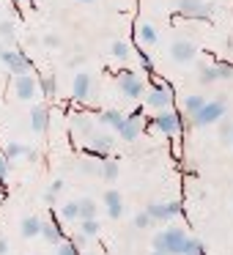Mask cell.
I'll list each match as a JSON object with an SVG mask.
<instances>
[{"label": "cell", "instance_id": "6da1fadb", "mask_svg": "<svg viewBox=\"0 0 233 255\" xmlns=\"http://www.w3.org/2000/svg\"><path fill=\"white\" fill-rule=\"evenodd\" d=\"M184 244H187V233L181 228H165L154 236V250L167 255H184Z\"/></svg>", "mask_w": 233, "mask_h": 255}, {"label": "cell", "instance_id": "7a4b0ae2", "mask_svg": "<svg viewBox=\"0 0 233 255\" xmlns=\"http://www.w3.org/2000/svg\"><path fill=\"white\" fill-rule=\"evenodd\" d=\"M222 116H225V96H217V99L206 102V107L192 118V127H198V129L211 127V124L222 121Z\"/></svg>", "mask_w": 233, "mask_h": 255}, {"label": "cell", "instance_id": "3957f363", "mask_svg": "<svg viewBox=\"0 0 233 255\" xmlns=\"http://www.w3.org/2000/svg\"><path fill=\"white\" fill-rule=\"evenodd\" d=\"M0 61H3V66H6L14 77H25V74L33 72V63H30V58L25 55L22 50H6L0 55Z\"/></svg>", "mask_w": 233, "mask_h": 255}, {"label": "cell", "instance_id": "277c9868", "mask_svg": "<svg viewBox=\"0 0 233 255\" xmlns=\"http://www.w3.org/2000/svg\"><path fill=\"white\" fill-rule=\"evenodd\" d=\"M198 83L200 85H211V83H217V80H228V77H231V74H233V63H225V61H222V63H211V66H209V63H200V66H198Z\"/></svg>", "mask_w": 233, "mask_h": 255}, {"label": "cell", "instance_id": "5b68a950", "mask_svg": "<svg viewBox=\"0 0 233 255\" xmlns=\"http://www.w3.org/2000/svg\"><path fill=\"white\" fill-rule=\"evenodd\" d=\"M154 127H156V132H162V134H167V137H173V134H178L181 132V116H178L176 110H162L159 116L154 118Z\"/></svg>", "mask_w": 233, "mask_h": 255}, {"label": "cell", "instance_id": "8992f818", "mask_svg": "<svg viewBox=\"0 0 233 255\" xmlns=\"http://www.w3.org/2000/svg\"><path fill=\"white\" fill-rule=\"evenodd\" d=\"M145 105L154 107V110H170L173 105V88L170 85H156V88H151L148 94H145Z\"/></svg>", "mask_w": 233, "mask_h": 255}, {"label": "cell", "instance_id": "52a82bcc", "mask_svg": "<svg viewBox=\"0 0 233 255\" xmlns=\"http://www.w3.org/2000/svg\"><path fill=\"white\" fill-rule=\"evenodd\" d=\"M118 91H121L126 99H140V96H143V91H145V83L137 77V74L123 72L121 77H118Z\"/></svg>", "mask_w": 233, "mask_h": 255}, {"label": "cell", "instance_id": "ba28073f", "mask_svg": "<svg viewBox=\"0 0 233 255\" xmlns=\"http://www.w3.org/2000/svg\"><path fill=\"white\" fill-rule=\"evenodd\" d=\"M195 55H198V44L189 39H176L170 44V58L176 63H192Z\"/></svg>", "mask_w": 233, "mask_h": 255}, {"label": "cell", "instance_id": "9c48e42d", "mask_svg": "<svg viewBox=\"0 0 233 255\" xmlns=\"http://www.w3.org/2000/svg\"><path fill=\"white\" fill-rule=\"evenodd\" d=\"M178 11L184 17H192V19H209L211 17V6L206 0H178Z\"/></svg>", "mask_w": 233, "mask_h": 255}, {"label": "cell", "instance_id": "30bf717a", "mask_svg": "<svg viewBox=\"0 0 233 255\" xmlns=\"http://www.w3.org/2000/svg\"><path fill=\"white\" fill-rule=\"evenodd\" d=\"M36 88H39V77L25 74V77H14V96L22 102L36 99Z\"/></svg>", "mask_w": 233, "mask_h": 255}, {"label": "cell", "instance_id": "8fae6325", "mask_svg": "<svg viewBox=\"0 0 233 255\" xmlns=\"http://www.w3.org/2000/svg\"><path fill=\"white\" fill-rule=\"evenodd\" d=\"M72 134H74V137H80V140H88V143H91V137L96 134L94 118L85 116V113H74V116H72Z\"/></svg>", "mask_w": 233, "mask_h": 255}, {"label": "cell", "instance_id": "7c38bea8", "mask_svg": "<svg viewBox=\"0 0 233 255\" xmlns=\"http://www.w3.org/2000/svg\"><path fill=\"white\" fill-rule=\"evenodd\" d=\"M88 96H91V74L77 72L72 80V99L74 102H88Z\"/></svg>", "mask_w": 233, "mask_h": 255}, {"label": "cell", "instance_id": "4fadbf2b", "mask_svg": "<svg viewBox=\"0 0 233 255\" xmlns=\"http://www.w3.org/2000/svg\"><path fill=\"white\" fill-rule=\"evenodd\" d=\"M47 127H50V110H47V105H33L30 107V129L36 134H41Z\"/></svg>", "mask_w": 233, "mask_h": 255}, {"label": "cell", "instance_id": "5bb4252c", "mask_svg": "<svg viewBox=\"0 0 233 255\" xmlns=\"http://www.w3.org/2000/svg\"><path fill=\"white\" fill-rule=\"evenodd\" d=\"M140 132H143V127H140V121H137V116H132V118H123V124L118 127V134H121L126 143H134V140L140 137Z\"/></svg>", "mask_w": 233, "mask_h": 255}, {"label": "cell", "instance_id": "9a60e30c", "mask_svg": "<svg viewBox=\"0 0 233 255\" xmlns=\"http://www.w3.org/2000/svg\"><path fill=\"white\" fill-rule=\"evenodd\" d=\"M41 225H44V220H39L36 214H30V217H25V220H22L19 233H22L25 239H36V236H41Z\"/></svg>", "mask_w": 233, "mask_h": 255}, {"label": "cell", "instance_id": "2e32d148", "mask_svg": "<svg viewBox=\"0 0 233 255\" xmlns=\"http://www.w3.org/2000/svg\"><path fill=\"white\" fill-rule=\"evenodd\" d=\"M41 236L47 239L50 244H63V231H61V225H58L55 220H44V225H41Z\"/></svg>", "mask_w": 233, "mask_h": 255}, {"label": "cell", "instance_id": "e0dca14e", "mask_svg": "<svg viewBox=\"0 0 233 255\" xmlns=\"http://www.w3.org/2000/svg\"><path fill=\"white\" fill-rule=\"evenodd\" d=\"M206 102H209L206 96H200V94H189L187 99H184V110H187V116H189V118H195V116H198V113L206 107Z\"/></svg>", "mask_w": 233, "mask_h": 255}, {"label": "cell", "instance_id": "ac0fdd59", "mask_svg": "<svg viewBox=\"0 0 233 255\" xmlns=\"http://www.w3.org/2000/svg\"><path fill=\"white\" fill-rule=\"evenodd\" d=\"M137 39L143 41V44H154L159 36H156V28L151 22H145V19H137Z\"/></svg>", "mask_w": 233, "mask_h": 255}, {"label": "cell", "instance_id": "d6986e66", "mask_svg": "<svg viewBox=\"0 0 233 255\" xmlns=\"http://www.w3.org/2000/svg\"><path fill=\"white\" fill-rule=\"evenodd\" d=\"M113 143H116V140H113V134H107V132H96L94 137H91V148L107 151V154L113 151Z\"/></svg>", "mask_w": 233, "mask_h": 255}, {"label": "cell", "instance_id": "ffe728a7", "mask_svg": "<svg viewBox=\"0 0 233 255\" xmlns=\"http://www.w3.org/2000/svg\"><path fill=\"white\" fill-rule=\"evenodd\" d=\"M39 91L44 96H55L58 94V77L55 74H41L39 77Z\"/></svg>", "mask_w": 233, "mask_h": 255}, {"label": "cell", "instance_id": "44dd1931", "mask_svg": "<svg viewBox=\"0 0 233 255\" xmlns=\"http://www.w3.org/2000/svg\"><path fill=\"white\" fill-rule=\"evenodd\" d=\"M96 121H99V124H107V127H113V129L118 132V127L123 124V116H121L118 110H102Z\"/></svg>", "mask_w": 233, "mask_h": 255}, {"label": "cell", "instance_id": "7402d4cb", "mask_svg": "<svg viewBox=\"0 0 233 255\" xmlns=\"http://www.w3.org/2000/svg\"><path fill=\"white\" fill-rule=\"evenodd\" d=\"M80 220H96V211H99V206H96V200L91 198H80Z\"/></svg>", "mask_w": 233, "mask_h": 255}, {"label": "cell", "instance_id": "603a6c76", "mask_svg": "<svg viewBox=\"0 0 233 255\" xmlns=\"http://www.w3.org/2000/svg\"><path fill=\"white\" fill-rule=\"evenodd\" d=\"M145 211L151 214L154 222H167L170 220V214H167V203H151V206H145Z\"/></svg>", "mask_w": 233, "mask_h": 255}, {"label": "cell", "instance_id": "cb8c5ba5", "mask_svg": "<svg viewBox=\"0 0 233 255\" xmlns=\"http://www.w3.org/2000/svg\"><path fill=\"white\" fill-rule=\"evenodd\" d=\"M110 55L118 58V61H126V58L132 55V47H129L123 39H118V41H113V44H110Z\"/></svg>", "mask_w": 233, "mask_h": 255}, {"label": "cell", "instance_id": "d4e9b609", "mask_svg": "<svg viewBox=\"0 0 233 255\" xmlns=\"http://www.w3.org/2000/svg\"><path fill=\"white\" fill-rule=\"evenodd\" d=\"M118 173H121V170H118V162L116 159H107L105 165H99V176L105 178V181H116Z\"/></svg>", "mask_w": 233, "mask_h": 255}, {"label": "cell", "instance_id": "484cf974", "mask_svg": "<svg viewBox=\"0 0 233 255\" xmlns=\"http://www.w3.org/2000/svg\"><path fill=\"white\" fill-rule=\"evenodd\" d=\"M61 220H66V222H77L80 220V203L77 200L61 206Z\"/></svg>", "mask_w": 233, "mask_h": 255}, {"label": "cell", "instance_id": "4316f807", "mask_svg": "<svg viewBox=\"0 0 233 255\" xmlns=\"http://www.w3.org/2000/svg\"><path fill=\"white\" fill-rule=\"evenodd\" d=\"M28 151H30V145H25V143H8L6 145V154H3V156L17 159V156H28Z\"/></svg>", "mask_w": 233, "mask_h": 255}, {"label": "cell", "instance_id": "83f0119b", "mask_svg": "<svg viewBox=\"0 0 233 255\" xmlns=\"http://www.w3.org/2000/svg\"><path fill=\"white\" fill-rule=\"evenodd\" d=\"M184 255H203V244H200V239L187 236V244H184Z\"/></svg>", "mask_w": 233, "mask_h": 255}, {"label": "cell", "instance_id": "f1b7e54d", "mask_svg": "<svg viewBox=\"0 0 233 255\" xmlns=\"http://www.w3.org/2000/svg\"><path fill=\"white\" fill-rule=\"evenodd\" d=\"M14 33H17V22H14V19H3V22H0V36L6 41H14Z\"/></svg>", "mask_w": 233, "mask_h": 255}, {"label": "cell", "instance_id": "f546056e", "mask_svg": "<svg viewBox=\"0 0 233 255\" xmlns=\"http://www.w3.org/2000/svg\"><path fill=\"white\" fill-rule=\"evenodd\" d=\"M80 233H85V236H96L99 233V220H80Z\"/></svg>", "mask_w": 233, "mask_h": 255}, {"label": "cell", "instance_id": "4dcf8cb0", "mask_svg": "<svg viewBox=\"0 0 233 255\" xmlns=\"http://www.w3.org/2000/svg\"><path fill=\"white\" fill-rule=\"evenodd\" d=\"M63 192V181H61V178H58V181H52L50 184V189H47V195H44V200H47V203H55V198H58V195H61Z\"/></svg>", "mask_w": 233, "mask_h": 255}, {"label": "cell", "instance_id": "1f68e13d", "mask_svg": "<svg viewBox=\"0 0 233 255\" xmlns=\"http://www.w3.org/2000/svg\"><path fill=\"white\" fill-rule=\"evenodd\" d=\"M151 222H154V220H151V214H148V211H145V209L134 214V228H140V231H145V228H148Z\"/></svg>", "mask_w": 233, "mask_h": 255}, {"label": "cell", "instance_id": "d6a6232c", "mask_svg": "<svg viewBox=\"0 0 233 255\" xmlns=\"http://www.w3.org/2000/svg\"><path fill=\"white\" fill-rule=\"evenodd\" d=\"M105 206H116V203H123V198H121V192H118V189H107L105 192Z\"/></svg>", "mask_w": 233, "mask_h": 255}, {"label": "cell", "instance_id": "836d02e7", "mask_svg": "<svg viewBox=\"0 0 233 255\" xmlns=\"http://www.w3.org/2000/svg\"><path fill=\"white\" fill-rule=\"evenodd\" d=\"M55 255H80V250L74 247L72 242H63V244H58V247H55Z\"/></svg>", "mask_w": 233, "mask_h": 255}, {"label": "cell", "instance_id": "e575fe53", "mask_svg": "<svg viewBox=\"0 0 233 255\" xmlns=\"http://www.w3.org/2000/svg\"><path fill=\"white\" fill-rule=\"evenodd\" d=\"M41 44L50 47V50H58V47H61V36H58V33H47L44 39H41Z\"/></svg>", "mask_w": 233, "mask_h": 255}, {"label": "cell", "instance_id": "d590c367", "mask_svg": "<svg viewBox=\"0 0 233 255\" xmlns=\"http://www.w3.org/2000/svg\"><path fill=\"white\" fill-rule=\"evenodd\" d=\"M220 137L222 140H233V124L231 121H222L220 124Z\"/></svg>", "mask_w": 233, "mask_h": 255}, {"label": "cell", "instance_id": "8d00e7d4", "mask_svg": "<svg viewBox=\"0 0 233 255\" xmlns=\"http://www.w3.org/2000/svg\"><path fill=\"white\" fill-rule=\"evenodd\" d=\"M181 200H170V203H167V214H170V220H176L178 214H181Z\"/></svg>", "mask_w": 233, "mask_h": 255}, {"label": "cell", "instance_id": "74e56055", "mask_svg": "<svg viewBox=\"0 0 233 255\" xmlns=\"http://www.w3.org/2000/svg\"><path fill=\"white\" fill-rule=\"evenodd\" d=\"M8 170H11V159L8 156H0V181L8 176Z\"/></svg>", "mask_w": 233, "mask_h": 255}, {"label": "cell", "instance_id": "f35d334b", "mask_svg": "<svg viewBox=\"0 0 233 255\" xmlns=\"http://www.w3.org/2000/svg\"><path fill=\"white\" fill-rule=\"evenodd\" d=\"M96 167H99V165H94V162H91V159H83V162H80V170H83L85 176H88V173H99V170H96Z\"/></svg>", "mask_w": 233, "mask_h": 255}, {"label": "cell", "instance_id": "ab89813d", "mask_svg": "<svg viewBox=\"0 0 233 255\" xmlns=\"http://www.w3.org/2000/svg\"><path fill=\"white\" fill-rule=\"evenodd\" d=\"M83 61H85V58H83V52L72 55V58H69V69H80V66H83Z\"/></svg>", "mask_w": 233, "mask_h": 255}, {"label": "cell", "instance_id": "60d3db41", "mask_svg": "<svg viewBox=\"0 0 233 255\" xmlns=\"http://www.w3.org/2000/svg\"><path fill=\"white\" fill-rule=\"evenodd\" d=\"M72 244H74V247H77V250H85V244H88V236H85V233H77Z\"/></svg>", "mask_w": 233, "mask_h": 255}, {"label": "cell", "instance_id": "b9f144b4", "mask_svg": "<svg viewBox=\"0 0 233 255\" xmlns=\"http://www.w3.org/2000/svg\"><path fill=\"white\" fill-rule=\"evenodd\" d=\"M140 66H143L145 72H148V69H151V58L145 55V52H143V55H140Z\"/></svg>", "mask_w": 233, "mask_h": 255}, {"label": "cell", "instance_id": "7bdbcfd3", "mask_svg": "<svg viewBox=\"0 0 233 255\" xmlns=\"http://www.w3.org/2000/svg\"><path fill=\"white\" fill-rule=\"evenodd\" d=\"M6 253H8V242L0 236V255H6Z\"/></svg>", "mask_w": 233, "mask_h": 255}, {"label": "cell", "instance_id": "ee69618b", "mask_svg": "<svg viewBox=\"0 0 233 255\" xmlns=\"http://www.w3.org/2000/svg\"><path fill=\"white\" fill-rule=\"evenodd\" d=\"M151 255H167V253H159V250H154V253H151Z\"/></svg>", "mask_w": 233, "mask_h": 255}, {"label": "cell", "instance_id": "f6af8a7d", "mask_svg": "<svg viewBox=\"0 0 233 255\" xmlns=\"http://www.w3.org/2000/svg\"><path fill=\"white\" fill-rule=\"evenodd\" d=\"M3 52H6V44H0V55H3Z\"/></svg>", "mask_w": 233, "mask_h": 255}, {"label": "cell", "instance_id": "bcb514c9", "mask_svg": "<svg viewBox=\"0 0 233 255\" xmlns=\"http://www.w3.org/2000/svg\"><path fill=\"white\" fill-rule=\"evenodd\" d=\"M22 3H28V6H33V0H22Z\"/></svg>", "mask_w": 233, "mask_h": 255}, {"label": "cell", "instance_id": "7dc6e473", "mask_svg": "<svg viewBox=\"0 0 233 255\" xmlns=\"http://www.w3.org/2000/svg\"><path fill=\"white\" fill-rule=\"evenodd\" d=\"M80 3H94V0H80Z\"/></svg>", "mask_w": 233, "mask_h": 255}, {"label": "cell", "instance_id": "c3c4849f", "mask_svg": "<svg viewBox=\"0 0 233 255\" xmlns=\"http://www.w3.org/2000/svg\"><path fill=\"white\" fill-rule=\"evenodd\" d=\"M85 255H88V253H85Z\"/></svg>", "mask_w": 233, "mask_h": 255}]
</instances>
